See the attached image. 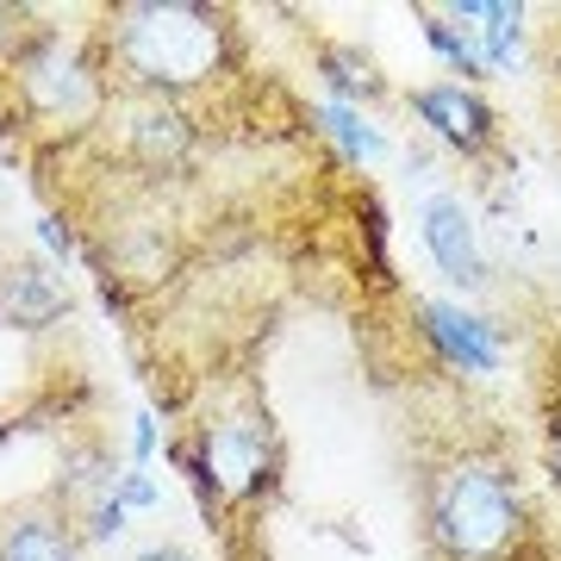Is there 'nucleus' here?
I'll return each mask as SVG.
<instances>
[{"mask_svg":"<svg viewBox=\"0 0 561 561\" xmlns=\"http://www.w3.org/2000/svg\"><path fill=\"white\" fill-rule=\"evenodd\" d=\"M405 113L419 119L424 138L443 144V150L461 157V162H486L505 144L500 106L486 101L481 88H468V81L443 76V81H419V88H405Z\"/></svg>","mask_w":561,"mask_h":561,"instance_id":"nucleus-7","label":"nucleus"},{"mask_svg":"<svg viewBox=\"0 0 561 561\" xmlns=\"http://www.w3.org/2000/svg\"><path fill=\"white\" fill-rule=\"evenodd\" d=\"M119 505H125V512H157V505H162L157 474H150V468H131V461H125V468H119Z\"/></svg>","mask_w":561,"mask_h":561,"instance_id":"nucleus-16","label":"nucleus"},{"mask_svg":"<svg viewBox=\"0 0 561 561\" xmlns=\"http://www.w3.org/2000/svg\"><path fill=\"white\" fill-rule=\"evenodd\" d=\"M424 542L431 561H524L537 512L518 468L493 443H456L424 461Z\"/></svg>","mask_w":561,"mask_h":561,"instance_id":"nucleus-2","label":"nucleus"},{"mask_svg":"<svg viewBox=\"0 0 561 561\" xmlns=\"http://www.w3.org/2000/svg\"><path fill=\"white\" fill-rule=\"evenodd\" d=\"M419 238H424V256L437 262L443 275L456 280L461 294L486 287V256H481V225H474V206L437 187L431 201L419 206Z\"/></svg>","mask_w":561,"mask_h":561,"instance_id":"nucleus-9","label":"nucleus"},{"mask_svg":"<svg viewBox=\"0 0 561 561\" xmlns=\"http://www.w3.org/2000/svg\"><path fill=\"white\" fill-rule=\"evenodd\" d=\"M81 556H88V542L50 493L0 505V561H81Z\"/></svg>","mask_w":561,"mask_h":561,"instance_id":"nucleus-10","label":"nucleus"},{"mask_svg":"<svg viewBox=\"0 0 561 561\" xmlns=\"http://www.w3.org/2000/svg\"><path fill=\"white\" fill-rule=\"evenodd\" d=\"M556 69H561V38H556Z\"/></svg>","mask_w":561,"mask_h":561,"instance_id":"nucleus-19","label":"nucleus"},{"mask_svg":"<svg viewBox=\"0 0 561 561\" xmlns=\"http://www.w3.org/2000/svg\"><path fill=\"white\" fill-rule=\"evenodd\" d=\"M306 125L319 131L331 150H337L350 169H375V162L387 157V138H381V125L368 119L362 106H343V101H312L306 106Z\"/></svg>","mask_w":561,"mask_h":561,"instance_id":"nucleus-13","label":"nucleus"},{"mask_svg":"<svg viewBox=\"0 0 561 561\" xmlns=\"http://www.w3.org/2000/svg\"><path fill=\"white\" fill-rule=\"evenodd\" d=\"M0 81H7L13 106L44 131H94L113 106V88H106L88 38H69L62 25H38V38L13 57V69Z\"/></svg>","mask_w":561,"mask_h":561,"instance_id":"nucleus-4","label":"nucleus"},{"mask_svg":"<svg viewBox=\"0 0 561 561\" xmlns=\"http://www.w3.org/2000/svg\"><path fill=\"white\" fill-rule=\"evenodd\" d=\"M62 319H69V287H62L57 262L13 256L0 268V324H13V331H50Z\"/></svg>","mask_w":561,"mask_h":561,"instance_id":"nucleus-11","label":"nucleus"},{"mask_svg":"<svg viewBox=\"0 0 561 561\" xmlns=\"http://www.w3.org/2000/svg\"><path fill=\"white\" fill-rule=\"evenodd\" d=\"M542 474L561 493V375L542 387Z\"/></svg>","mask_w":561,"mask_h":561,"instance_id":"nucleus-14","label":"nucleus"},{"mask_svg":"<svg viewBox=\"0 0 561 561\" xmlns=\"http://www.w3.org/2000/svg\"><path fill=\"white\" fill-rule=\"evenodd\" d=\"M138 561H194V549H181V542H144Z\"/></svg>","mask_w":561,"mask_h":561,"instance_id":"nucleus-18","label":"nucleus"},{"mask_svg":"<svg viewBox=\"0 0 561 561\" xmlns=\"http://www.w3.org/2000/svg\"><path fill=\"white\" fill-rule=\"evenodd\" d=\"M113 94L194 101L206 88L243 76V25L231 7L206 0H119L81 32Z\"/></svg>","mask_w":561,"mask_h":561,"instance_id":"nucleus-1","label":"nucleus"},{"mask_svg":"<svg viewBox=\"0 0 561 561\" xmlns=\"http://www.w3.org/2000/svg\"><path fill=\"white\" fill-rule=\"evenodd\" d=\"M419 32L449 81H500L524 62L530 44V7L518 0H449V7H419Z\"/></svg>","mask_w":561,"mask_h":561,"instance_id":"nucleus-5","label":"nucleus"},{"mask_svg":"<svg viewBox=\"0 0 561 561\" xmlns=\"http://www.w3.org/2000/svg\"><path fill=\"white\" fill-rule=\"evenodd\" d=\"M38 243H44V256L50 262H81L88 256V250H81V231L62 219V213H44L38 219Z\"/></svg>","mask_w":561,"mask_h":561,"instance_id":"nucleus-15","label":"nucleus"},{"mask_svg":"<svg viewBox=\"0 0 561 561\" xmlns=\"http://www.w3.org/2000/svg\"><path fill=\"white\" fill-rule=\"evenodd\" d=\"M157 443H162L157 412H131V443H125V461H131V468H150V456H157Z\"/></svg>","mask_w":561,"mask_h":561,"instance_id":"nucleus-17","label":"nucleus"},{"mask_svg":"<svg viewBox=\"0 0 561 561\" xmlns=\"http://www.w3.org/2000/svg\"><path fill=\"white\" fill-rule=\"evenodd\" d=\"M106 138L119 144V157L144 175H175L201 150V119L181 101H150V94H113L106 106Z\"/></svg>","mask_w":561,"mask_h":561,"instance_id":"nucleus-6","label":"nucleus"},{"mask_svg":"<svg viewBox=\"0 0 561 561\" xmlns=\"http://www.w3.org/2000/svg\"><path fill=\"white\" fill-rule=\"evenodd\" d=\"M312 69H319L324 81V101H343V106H368L387 101L393 94V81L381 76V62L368 57L362 44H343V38H324L319 50H312Z\"/></svg>","mask_w":561,"mask_h":561,"instance_id":"nucleus-12","label":"nucleus"},{"mask_svg":"<svg viewBox=\"0 0 561 561\" xmlns=\"http://www.w3.org/2000/svg\"><path fill=\"white\" fill-rule=\"evenodd\" d=\"M162 456L181 481L194 486L206 518L256 512L280 486V431L262 405H219L201 412L181 437L162 443Z\"/></svg>","mask_w":561,"mask_h":561,"instance_id":"nucleus-3","label":"nucleus"},{"mask_svg":"<svg viewBox=\"0 0 561 561\" xmlns=\"http://www.w3.org/2000/svg\"><path fill=\"white\" fill-rule=\"evenodd\" d=\"M412 319H419V337L424 350L443 362V368H456V375H500L505 362V331L493 319H481L474 306L461 300H412Z\"/></svg>","mask_w":561,"mask_h":561,"instance_id":"nucleus-8","label":"nucleus"}]
</instances>
